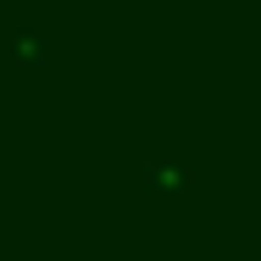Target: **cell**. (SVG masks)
Segmentation results:
<instances>
[{"instance_id":"obj_1","label":"cell","mask_w":261,"mask_h":261,"mask_svg":"<svg viewBox=\"0 0 261 261\" xmlns=\"http://www.w3.org/2000/svg\"><path fill=\"white\" fill-rule=\"evenodd\" d=\"M11 45H17V56H22L28 67H39V61L50 56V39H45L39 28H17V39H11Z\"/></svg>"},{"instance_id":"obj_2","label":"cell","mask_w":261,"mask_h":261,"mask_svg":"<svg viewBox=\"0 0 261 261\" xmlns=\"http://www.w3.org/2000/svg\"><path fill=\"white\" fill-rule=\"evenodd\" d=\"M145 178H150V184H178V178H184V167H178V161H150V167H145Z\"/></svg>"}]
</instances>
